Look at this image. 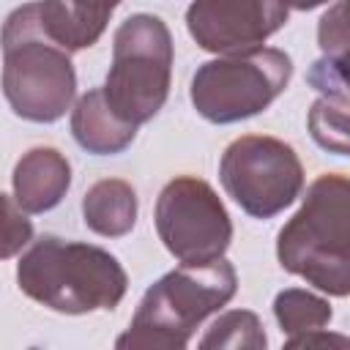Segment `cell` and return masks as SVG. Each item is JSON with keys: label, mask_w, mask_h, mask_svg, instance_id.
I'll return each mask as SVG.
<instances>
[{"label": "cell", "mask_w": 350, "mask_h": 350, "mask_svg": "<svg viewBox=\"0 0 350 350\" xmlns=\"http://www.w3.org/2000/svg\"><path fill=\"white\" fill-rule=\"evenodd\" d=\"M276 257L287 273L328 295H350V178H314L295 216L279 230Z\"/></svg>", "instance_id": "cell-1"}, {"label": "cell", "mask_w": 350, "mask_h": 350, "mask_svg": "<svg viewBox=\"0 0 350 350\" xmlns=\"http://www.w3.org/2000/svg\"><path fill=\"white\" fill-rule=\"evenodd\" d=\"M19 290L63 314L115 309L126 295V271L107 249L41 235L16 262Z\"/></svg>", "instance_id": "cell-2"}, {"label": "cell", "mask_w": 350, "mask_h": 350, "mask_svg": "<svg viewBox=\"0 0 350 350\" xmlns=\"http://www.w3.org/2000/svg\"><path fill=\"white\" fill-rule=\"evenodd\" d=\"M3 93L14 115L33 123H55L77 93L68 49L41 22L38 3L14 8L3 25Z\"/></svg>", "instance_id": "cell-3"}, {"label": "cell", "mask_w": 350, "mask_h": 350, "mask_svg": "<svg viewBox=\"0 0 350 350\" xmlns=\"http://www.w3.org/2000/svg\"><path fill=\"white\" fill-rule=\"evenodd\" d=\"M235 268L224 257L205 265H180L148 287L129 331L115 345L180 350L200 323L235 295Z\"/></svg>", "instance_id": "cell-4"}, {"label": "cell", "mask_w": 350, "mask_h": 350, "mask_svg": "<svg viewBox=\"0 0 350 350\" xmlns=\"http://www.w3.org/2000/svg\"><path fill=\"white\" fill-rule=\"evenodd\" d=\"M172 36L153 14H134L115 30L104 96L126 123L142 126L170 96Z\"/></svg>", "instance_id": "cell-5"}, {"label": "cell", "mask_w": 350, "mask_h": 350, "mask_svg": "<svg viewBox=\"0 0 350 350\" xmlns=\"http://www.w3.org/2000/svg\"><path fill=\"white\" fill-rule=\"evenodd\" d=\"M293 60L276 46H254L202 63L191 77V104L211 123H238L268 109L290 85Z\"/></svg>", "instance_id": "cell-6"}, {"label": "cell", "mask_w": 350, "mask_h": 350, "mask_svg": "<svg viewBox=\"0 0 350 350\" xmlns=\"http://www.w3.org/2000/svg\"><path fill=\"white\" fill-rule=\"evenodd\" d=\"M224 191L254 219L282 213L304 189V167L295 150L262 134H246L227 145L219 161Z\"/></svg>", "instance_id": "cell-7"}, {"label": "cell", "mask_w": 350, "mask_h": 350, "mask_svg": "<svg viewBox=\"0 0 350 350\" xmlns=\"http://www.w3.org/2000/svg\"><path fill=\"white\" fill-rule=\"evenodd\" d=\"M156 232L180 265H205L219 260L230 241L232 224L219 194L194 175L172 178L156 200Z\"/></svg>", "instance_id": "cell-8"}, {"label": "cell", "mask_w": 350, "mask_h": 350, "mask_svg": "<svg viewBox=\"0 0 350 350\" xmlns=\"http://www.w3.org/2000/svg\"><path fill=\"white\" fill-rule=\"evenodd\" d=\"M284 22V0H194L186 11L189 36L200 49L216 55L254 49Z\"/></svg>", "instance_id": "cell-9"}, {"label": "cell", "mask_w": 350, "mask_h": 350, "mask_svg": "<svg viewBox=\"0 0 350 350\" xmlns=\"http://www.w3.org/2000/svg\"><path fill=\"white\" fill-rule=\"evenodd\" d=\"M71 186V164L55 148H33L14 167V197L25 213L55 208Z\"/></svg>", "instance_id": "cell-10"}, {"label": "cell", "mask_w": 350, "mask_h": 350, "mask_svg": "<svg viewBox=\"0 0 350 350\" xmlns=\"http://www.w3.org/2000/svg\"><path fill=\"white\" fill-rule=\"evenodd\" d=\"M120 0H38L44 30L68 52L93 46Z\"/></svg>", "instance_id": "cell-11"}, {"label": "cell", "mask_w": 350, "mask_h": 350, "mask_svg": "<svg viewBox=\"0 0 350 350\" xmlns=\"http://www.w3.org/2000/svg\"><path fill=\"white\" fill-rule=\"evenodd\" d=\"M71 134L79 148L96 156H112L126 150L134 137L137 126L118 118V112L109 107L104 88H93L85 96H79L74 112H71Z\"/></svg>", "instance_id": "cell-12"}, {"label": "cell", "mask_w": 350, "mask_h": 350, "mask_svg": "<svg viewBox=\"0 0 350 350\" xmlns=\"http://www.w3.org/2000/svg\"><path fill=\"white\" fill-rule=\"evenodd\" d=\"M82 216L96 235L120 238L131 232L137 221V191L120 178H104L85 191Z\"/></svg>", "instance_id": "cell-13"}, {"label": "cell", "mask_w": 350, "mask_h": 350, "mask_svg": "<svg viewBox=\"0 0 350 350\" xmlns=\"http://www.w3.org/2000/svg\"><path fill=\"white\" fill-rule=\"evenodd\" d=\"M273 314L282 325L284 334H290V339L284 342L287 347H293L298 339L323 331L331 323V306L328 301H323L320 295H312L306 290L290 287L282 290L273 301Z\"/></svg>", "instance_id": "cell-14"}, {"label": "cell", "mask_w": 350, "mask_h": 350, "mask_svg": "<svg viewBox=\"0 0 350 350\" xmlns=\"http://www.w3.org/2000/svg\"><path fill=\"white\" fill-rule=\"evenodd\" d=\"M306 126L323 150L350 156V98L320 96L309 109Z\"/></svg>", "instance_id": "cell-15"}, {"label": "cell", "mask_w": 350, "mask_h": 350, "mask_svg": "<svg viewBox=\"0 0 350 350\" xmlns=\"http://www.w3.org/2000/svg\"><path fill=\"white\" fill-rule=\"evenodd\" d=\"M200 347H265V334L254 312H227L213 325L208 334L200 339Z\"/></svg>", "instance_id": "cell-16"}, {"label": "cell", "mask_w": 350, "mask_h": 350, "mask_svg": "<svg viewBox=\"0 0 350 350\" xmlns=\"http://www.w3.org/2000/svg\"><path fill=\"white\" fill-rule=\"evenodd\" d=\"M306 82L323 96L350 98V49L317 57L306 71Z\"/></svg>", "instance_id": "cell-17"}, {"label": "cell", "mask_w": 350, "mask_h": 350, "mask_svg": "<svg viewBox=\"0 0 350 350\" xmlns=\"http://www.w3.org/2000/svg\"><path fill=\"white\" fill-rule=\"evenodd\" d=\"M317 44L323 55L350 49V0L334 3L317 22Z\"/></svg>", "instance_id": "cell-18"}, {"label": "cell", "mask_w": 350, "mask_h": 350, "mask_svg": "<svg viewBox=\"0 0 350 350\" xmlns=\"http://www.w3.org/2000/svg\"><path fill=\"white\" fill-rule=\"evenodd\" d=\"M33 235L30 221L25 219L22 205L16 202V197L3 194V257L16 254Z\"/></svg>", "instance_id": "cell-19"}, {"label": "cell", "mask_w": 350, "mask_h": 350, "mask_svg": "<svg viewBox=\"0 0 350 350\" xmlns=\"http://www.w3.org/2000/svg\"><path fill=\"white\" fill-rule=\"evenodd\" d=\"M284 3H287V8H295V11H312L328 0H284Z\"/></svg>", "instance_id": "cell-20"}]
</instances>
